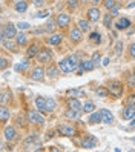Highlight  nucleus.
<instances>
[{"label": "nucleus", "mask_w": 135, "mask_h": 152, "mask_svg": "<svg viewBox=\"0 0 135 152\" xmlns=\"http://www.w3.org/2000/svg\"><path fill=\"white\" fill-rule=\"evenodd\" d=\"M15 35H17V31H15V26H14L12 23H6V25H3V26H2L0 39H5V37L12 39V37H15Z\"/></svg>", "instance_id": "1"}, {"label": "nucleus", "mask_w": 135, "mask_h": 152, "mask_svg": "<svg viewBox=\"0 0 135 152\" xmlns=\"http://www.w3.org/2000/svg\"><path fill=\"white\" fill-rule=\"evenodd\" d=\"M107 91H109V94L111 95H114V97H121V94H123V85H121V82H111L109 83V86H107Z\"/></svg>", "instance_id": "2"}, {"label": "nucleus", "mask_w": 135, "mask_h": 152, "mask_svg": "<svg viewBox=\"0 0 135 152\" xmlns=\"http://www.w3.org/2000/svg\"><path fill=\"white\" fill-rule=\"evenodd\" d=\"M28 121H31V123H37V124H43V123H45V117L42 115L40 111H37V109H31V111L28 112Z\"/></svg>", "instance_id": "3"}, {"label": "nucleus", "mask_w": 135, "mask_h": 152, "mask_svg": "<svg viewBox=\"0 0 135 152\" xmlns=\"http://www.w3.org/2000/svg\"><path fill=\"white\" fill-rule=\"evenodd\" d=\"M58 69H60V72H63V74H71L75 68L72 66V63H71L69 57H66V58H63L58 63Z\"/></svg>", "instance_id": "4"}, {"label": "nucleus", "mask_w": 135, "mask_h": 152, "mask_svg": "<svg viewBox=\"0 0 135 152\" xmlns=\"http://www.w3.org/2000/svg\"><path fill=\"white\" fill-rule=\"evenodd\" d=\"M95 68V63L92 60H82L78 65V74L82 75L83 72H88V71H92Z\"/></svg>", "instance_id": "5"}, {"label": "nucleus", "mask_w": 135, "mask_h": 152, "mask_svg": "<svg viewBox=\"0 0 135 152\" xmlns=\"http://www.w3.org/2000/svg\"><path fill=\"white\" fill-rule=\"evenodd\" d=\"M37 60L40 61V63H48V61L52 60V54H51V51L48 48H43L39 51V54H37Z\"/></svg>", "instance_id": "6"}, {"label": "nucleus", "mask_w": 135, "mask_h": 152, "mask_svg": "<svg viewBox=\"0 0 135 152\" xmlns=\"http://www.w3.org/2000/svg\"><path fill=\"white\" fill-rule=\"evenodd\" d=\"M121 117L124 120H132L135 117V103H131V104L126 106V108L123 109V112H121Z\"/></svg>", "instance_id": "7"}, {"label": "nucleus", "mask_w": 135, "mask_h": 152, "mask_svg": "<svg viewBox=\"0 0 135 152\" xmlns=\"http://www.w3.org/2000/svg\"><path fill=\"white\" fill-rule=\"evenodd\" d=\"M57 131L60 135H65V137H74L75 135V129L72 126H69V124H61V126H58Z\"/></svg>", "instance_id": "8"}, {"label": "nucleus", "mask_w": 135, "mask_h": 152, "mask_svg": "<svg viewBox=\"0 0 135 152\" xmlns=\"http://www.w3.org/2000/svg\"><path fill=\"white\" fill-rule=\"evenodd\" d=\"M97 143H98V140H97L94 135H86V137L83 138V141H82V148H85V149H92V148L97 146Z\"/></svg>", "instance_id": "9"}, {"label": "nucleus", "mask_w": 135, "mask_h": 152, "mask_svg": "<svg viewBox=\"0 0 135 152\" xmlns=\"http://www.w3.org/2000/svg\"><path fill=\"white\" fill-rule=\"evenodd\" d=\"M43 78H45V71L43 68L37 66V68H34L31 71V80H35V82H43Z\"/></svg>", "instance_id": "10"}, {"label": "nucleus", "mask_w": 135, "mask_h": 152, "mask_svg": "<svg viewBox=\"0 0 135 152\" xmlns=\"http://www.w3.org/2000/svg\"><path fill=\"white\" fill-rule=\"evenodd\" d=\"M88 19H89V22L97 23V22H98V19H100V10H98L97 6L89 8V11H88Z\"/></svg>", "instance_id": "11"}, {"label": "nucleus", "mask_w": 135, "mask_h": 152, "mask_svg": "<svg viewBox=\"0 0 135 152\" xmlns=\"http://www.w3.org/2000/svg\"><path fill=\"white\" fill-rule=\"evenodd\" d=\"M69 37H71V42L72 43H78L80 40L83 39V31L80 28H72L69 32Z\"/></svg>", "instance_id": "12"}, {"label": "nucleus", "mask_w": 135, "mask_h": 152, "mask_svg": "<svg viewBox=\"0 0 135 152\" xmlns=\"http://www.w3.org/2000/svg\"><path fill=\"white\" fill-rule=\"evenodd\" d=\"M131 26H132V23H131V20L128 19V17H121V19H118V22H117L115 28L120 29V31H124V29H129Z\"/></svg>", "instance_id": "13"}, {"label": "nucleus", "mask_w": 135, "mask_h": 152, "mask_svg": "<svg viewBox=\"0 0 135 152\" xmlns=\"http://www.w3.org/2000/svg\"><path fill=\"white\" fill-rule=\"evenodd\" d=\"M71 23V17L66 15V14H58L57 19H55V25L57 26H61V28H66V26Z\"/></svg>", "instance_id": "14"}, {"label": "nucleus", "mask_w": 135, "mask_h": 152, "mask_svg": "<svg viewBox=\"0 0 135 152\" xmlns=\"http://www.w3.org/2000/svg\"><path fill=\"white\" fill-rule=\"evenodd\" d=\"M101 123H106V124H111L114 123V115L111 111H107V109H101Z\"/></svg>", "instance_id": "15"}, {"label": "nucleus", "mask_w": 135, "mask_h": 152, "mask_svg": "<svg viewBox=\"0 0 135 152\" xmlns=\"http://www.w3.org/2000/svg\"><path fill=\"white\" fill-rule=\"evenodd\" d=\"M35 106L40 112H48L46 111V98L45 97H37L35 98Z\"/></svg>", "instance_id": "16"}, {"label": "nucleus", "mask_w": 135, "mask_h": 152, "mask_svg": "<svg viewBox=\"0 0 135 152\" xmlns=\"http://www.w3.org/2000/svg\"><path fill=\"white\" fill-rule=\"evenodd\" d=\"M68 106L71 109H75V111H82L83 109V104L80 103L77 98H68Z\"/></svg>", "instance_id": "17"}, {"label": "nucleus", "mask_w": 135, "mask_h": 152, "mask_svg": "<svg viewBox=\"0 0 135 152\" xmlns=\"http://www.w3.org/2000/svg\"><path fill=\"white\" fill-rule=\"evenodd\" d=\"M9 109L5 108V104H2V108H0V121L2 123H6L8 120H9Z\"/></svg>", "instance_id": "18"}, {"label": "nucleus", "mask_w": 135, "mask_h": 152, "mask_svg": "<svg viewBox=\"0 0 135 152\" xmlns=\"http://www.w3.org/2000/svg\"><path fill=\"white\" fill-rule=\"evenodd\" d=\"M3 132H5V138L6 140H14L17 137V132H15V129L12 126H6Z\"/></svg>", "instance_id": "19"}, {"label": "nucleus", "mask_w": 135, "mask_h": 152, "mask_svg": "<svg viewBox=\"0 0 135 152\" xmlns=\"http://www.w3.org/2000/svg\"><path fill=\"white\" fill-rule=\"evenodd\" d=\"M83 111H75V109H68L66 112H65V117L66 118H72V120H77V118H80V114H82Z\"/></svg>", "instance_id": "20"}, {"label": "nucleus", "mask_w": 135, "mask_h": 152, "mask_svg": "<svg viewBox=\"0 0 135 152\" xmlns=\"http://www.w3.org/2000/svg\"><path fill=\"white\" fill-rule=\"evenodd\" d=\"M61 40H63V37H61V34H52V35H49L48 37V43L49 45H60L61 43Z\"/></svg>", "instance_id": "21"}, {"label": "nucleus", "mask_w": 135, "mask_h": 152, "mask_svg": "<svg viewBox=\"0 0 135 152\" xmlns=\"http://www.w3.org/2000/svg\"><path fill=\"white\" fill-rule=\"evenodd\" d=\"M0 40H2V45L5 46V49H8V51H15V43H14L11 39L5 37V39H0Z\"/></svg>", "instance_id": "22"}, {"label": "nucleus", "mask_w": 135, "mask_h": 152, "mask_svg": "<svg viewBox=\"0 0 135 152\" xmlns=\"http://www.w3.org/2000/svg\"><path fill=\"white\" fill-rule=\"evenodd\" d=\"M39 45L37 43H32L31 46L28 48V57L31 58V57H37V54H39Z\"/></svg>", "instance_id": "23"}, {"label": "nucleus", "mask_w": 135, "mask_h": 152, "mask_svg": "<svg viewBox=\"0 0 135 152\" xmlns=\"http://www.w3.org/2000/svg\"><path fill=\"white\" fill-rule=\"evenodd\" d=\"M46 74H48V77H51V78H57L58 74H60V69L55 68V66H49V68L46 69Z\"/></svg>", "instance_id": "24"}, {"label": "nucleus", "mask_w": 135, "mask_h": 152, "mask_svg": "<svg viewBox=\"0 0 135 152\" xmlns=\"http://www.w3.org/2000/svg\"><path fill=\"white\" fill-rule=\"evenodd\" d=\"M89 123L95 124V123H101V112H92L89 117Z\"/></svg>", "instance_id": "25"}, {"label": "nucleus", "mask_w": 135, "mask_h": 152, "mask_svg": "<svg viewBox=\"0 0 135 152\" xmlns=\"http://www.w3.org/2000/svg\"><path fill=\"white\" fill-rule=\"evenodd\" d=\"M15 40H17V45L19 46H23V45H26V42H28V39H26V34L25 32H20L15 35Z\"/></svg>", "instance_id": "26"}, {"label": "nucleus", "mask_w": 135, "mask_h": 152, "mask_svg": "<svg viewBox=\"0 0 135 152\" xmlns=\"http://www.w3.org/2000/svg\"><path fill=\"white\" fill-rule=\"evenodd\" d=\"M28 68H29V61L28 60H23L22 63H19V65L15 66V72H22V71H26Z\"/></svg>", "instance_id": "27"}, {"label": "nucleus", "mask_w": 135, "mask_h": 152, "mask_svg": "<svg viewBox=\"0 0 135 152\" xmlns=\"http://www.w3.org/2000/svg\"><path fill=\"white\" fill-rule=\"evenodd\" d=\"M89 40H91L92 43H100L101 42V34L98 31H94L91 35H89Z\"/></svg>", "instance_id": "28"}, {"label": "nucleus", "mask_w": 135, "mask_h": 152, "mask_svg": "<svg viewBox=\"0 0 135 152\" xmlns=\"http://www.w3.org/2000/svg\"><path fill=\"white\" fill-rule=\"evenodd\" d=\"M54 109H55V100L51 98V97H48L46 98V111L48 112H52Z\"/></svg>", "instance_id": "29"}, {"label": "nucleus", "mask_w": 135, "mask_h": 152, "mask_svg": "<svg viewBox=\"0 0 135 152\" xmlns=\"http://www.w3.org/2000/svg\"><path fill=\"white\" fill-rule=\"evenodd\" d=\"M26 10H28V3H26L25 0H23V2L15 3V11H17V12H25Z\"/></svg>", "instance_id": "30"}, {"label": "nucleus", "mask_w": 135, "mask_h": 152, "mask_svg": "<svg viewBox=\"0 0 135 152\" xmlns=\"http://www.w3.org/2000/svg\"><path fill=\"white\" fill-rule=\"evenodd\" d=\"M94 109H95V104H94V102H86L85 104H83V112H94Z\"/></svg>", "instance_id": "31"}, {"label": "nucleus", "mask_w": 135, "mask_h": 152, "mask_svg": "<svg viewBox=\"0 0 135 152\" xmlns=\"http://www.w3.org/2000/svg\"><path fill=\"white\" fill-rule=\"evenodd\" d=\"M95 94H97V97H106L107 94H109V91H107V88H103V86H100V88H97V91H95Z\"/></svg>", "instance_id": "32"}, {"label": "nucleus", "mask_w": 135, "mask_h": 152, "mask_svg": "<svg viewBox=\"0 0 135 152\" xmlns=\"http://www.w3.org/2000/svg\"><path fill=\"white\" fill-rule=\"evenodd\" d=\"M103 25L106 26V28H111L112 26V15H104V19H103Z\"/></svg>", "instance_id": "33"}, {"label": "nucleus", "mask_w": 135, "mask_h": 152, "mask_svg": "<svg viewBox=\"0 0 135 152\" xmlns=\"http://www.w3.org/2000/svg\"><path fill=\"white\" fill-rule=\"evenodd\" d=\"M78 28L82 29V31H89V23L86 20H80L78 22Z\"/></svg>", "instance_id": "34"}, {"label": "nucleus", "mask_w": 135, "mask_h": 152, "mask_svg": "<svg viewBox=\"0 0 135 152\" xmlns=\"http://www.w3.org/2000/svg\"><path fill=\"white\" fill-rule=\"evenodd\" d=\"M35 140H37V134H35V135H31L29 138H26V140H25V143H23V145H25L26 148H28L29 145H32V143H34Z\"/></svg>", "instance_id": "35"}, {"label": "nucleus", "mask_w": 135, "mask_h": 152, "mask_svg": "<svg viewBox=\"0 0 135 152\" xmlns=\"http://www.w3.org/2000/svg\"><path fill=\"white\" fill-rule=\"evenodd\" d=\"M54 28H55V25H54V22H46V25H45V29H46L48 32H54Z\"/></svg>", "instance_id": "36"}, {"label": "nucleus", "mask_w": 135, "mask_h": 152, "mask_svg": "<svg viewBox=\"0 0 135 152\" xmlns=\"http://www.w3.org/2000/svg\"><path fill=\"white\" fill-rule=\"evenodd\" d=\"M100 58H101V54H100V52H94V54H92V61H94V63L95 65H98V63H100Z\"/></svg>", "instance_id": "37"}, {"label": "nucleus", "mask_w": 135, "mask_h": 152, "mask_svg": "<svg viewBox=\"0 0 135 152\" xmlns=\"http://www.w3.org/2000/svg\"><path fill=\"white\" fill-rule=\"evenodd\" d=\"M103 5L106 10H111V8L115 5V0H103Z\"/></svg>", "instance_id": "38"}, {"label": "nucleus", "mask_w": 135, "mask_h": 152, "mask_svg": "<svg viewBox=\"0 0 135 152\" xmlns=\"http://www.w3.org/2000/svg\"><path fill=\"white\" fill-rule=\"evenodd\" d=\"M8 98H9V92H8V91H3V92H2V98H0V103L5 104V103L8 102Z\"/></svg>", "instance_id": "39"}, {"label": "nucleus", "mask_w": 135, "mask_h": 152, "mask_svg": "<svg viewBox=\"0 0 135 152\" xmlns=\"http://www.w3.org/2000/svg\"><path fill=\"white\" fill-rule=\"evenodd\" d=\"M17 28L25 31V29H29V23H26V22H19L17 23Z\"/></svg>", "instance_id": "40"}, {"label": "nucleus", "mask_w": 135, "mask_h": 152, "mask_svg": "<svg viewBox=\"0 0 135 152\" xmlns=\"http://www.w3.org/2000/svg\"><path fill=\"white\" fill-rule=\"evenodd\" d=\"M109 11H111V15H112V17L117 15V14H118V11H120V5H114Z\"/></svg>", "instance_id": "41"}, {"label": "nucleus", "mask_w": 135, "mask_h": 152, "mask_svg": "<svg viewBox=\"0 0 135 152\" xmlns=\"http://www.w3.org/2000/svg\"><path fill=\"white\" fill-rule=\"evenodd\" d=\"M49 15V11H42V12H37L34 14V17H37V19H45V17Z\"/></svg>", "instance_id": "42"}, {"label": "nucleus", "mask_w": 135, "mask_h": 152, "mask_svg": "<svg viewBox=\"0 0 135 152\" xmlns=\"http://www.w3.org/2000/svg\"><path fill=\"white\" fill-rule=\"evenodd\" d=\"M8 63H9V61H8V58H2V61H0V69H2V71H5L6 68H8Z\"/></svg>", "instance_id": "43"}, {"label": "nucleus", "mask_w": 135, "mask_h": 152, "mask_svg": "<svg viewBox=\"0 0 135 152\" xmlns=\"http://www.w3.org/2000/svg\"><path fill=\"white\" fill-rule=\"evenodd\" d=\"M121 52H123V43L118 42L115 45V54H121Z\"/></svg>", "instance_id": "44"}, {"label": "nucleus", "mask_w": 135, "mask_h": 152, "mask_svg": "<svg viewBox=\"0 0 135 152\" xmlns=\"http://www.w3.org/2000/svg\"><path fill=\"white\" fill-rule=\"evenodd\" d=\"M128 85H129L131 88H135V74L128 77Z\"/></svg>", "instance_id": "45"}, {"label": "nucleus", "mask_w": 135, "mask_h": 152, "mask_svg": "<svg viewBox=\"0 0 135 152\" xmlns=\"http://www.w3.org/2000/svg\"><path fill=\"white\" fill-rule=\"evenodd\" d=\"M129 56H131L132 58H135V42L131 45V48H129Z\"/></svg>", "instance_id": "46"}, {"label": "nucleus", "mask_w": 135, "mask_h": 152, "mask_svg": "<svg viewBox=\"0 0 135 152\" xmlns=\"http://www.w3.org/2000/svg\"><path fill=\"white\" fill-rule=\"evenodd\" d=\"M66 2L69 3V6H72V8H77V5H78V0H66Z\"/></svg>", "instance_id": "47"}, {"label": "nucleus", "mask_w": 135, "mask_h": 152, "mask_svg": "<svg viewBox=\"0 0 135 152\" xmlns=\"http://www.w3.org/2000/svg\"><path fill=\"white\" fill-rule=\"evenodd\" d=\"M34 2V5L37 6V8H40V6H43V3H45V0H32Z\"/></svg>", "instance_id": "48"}, {"label": "nucleus", "mask_w": 135, "mask_h": 152, "mask_svg": "<svg viewBox=\"0 0 135 152\" xmlns=\"http://www.w3.org/2000/svg\"><path fill=\"white\" fill-rule=\"evenodd\" d=\"M43 32H46V29H45V28H37V29H34V34H43Z\"/></svg>", "instance_id": "49"}, {"label": "nucleus", "mask_w": 135, "mask_h": 152, "mask_svg": "<svg viewBox=\"0 0 135 152\" xmlns=\"http://www.w3.org/2000/svg\"><path fill=\"white\" fill-rule=\"evenodd\" d=\"M131 103H135V94L129 95V98H128V104H131Z\"/></svg>", "instance_id": "50"}, {"label": "nucleus", "mask_w": 135, "mask_h": 152, "mask_svg": "<svg viewBox=\"0 0 135 152\" xmlns=\"http://www.w3.org/2000/svg\"><path fill=\"white\" fill-rule=\"evenodd\" d=\"M107 65H109V57L103 58V66H107Z\"/></svg>", "instance_id": "51"}, {"label": "nucleus", "mask_w": 135, "mask_h": 152, "mask_svg": "<svg viewBox=\"0 0 135 152\" xmlns=\"http://www.w3.org/2000/svg\"><path fill=\"white\" fill-rule=\"evenodd\" d=\"M135 32V26H134V28H129V31H128V34L131 35V34H134Z\"/></svg>", "instance_id": "52"}, {"label": "nucleus", "mask_w": 135, "mask_h": 152, "mask_svg": "<svg viewBox=\"0 0 135 152\" xmlns=\"http://www.w3.org/2000/svg\"><path fill=\"white\" fill-rule=\"evenodd\" d=\"M135 6V2H131V3H128V8H134Z\"/></svg>", "instance_id": "53"}, {"label": "nucleus", "mask_w": 135, "mask_h": 152, "mask_svg": "<svg viewBox=\"0 0 135 152\" xmlns=\"http://www.w3.org/2000/svg\"><path fill=\"white\" fill-rule=\"evenodd\" d=\"M91 2H92L94 5H98V3H100V2H101V0H91Z\"/></svg>", "instance_id": "54"}, {"label": "nucleus", "mask_w": 135, "mask_h": 152, "mask_svg": "<svg viewBox=\"0 0 135 152\" xmlns=\"http://www.w3.org/2000/svg\"><path fill=\"white\" fill-rule=\"evenodd\" d=\"M78 2H82V3H86V2H89V0H78Z\"/></svg>", "instance_id": "55"}, {"label": "nucleus", "mask_w": 135, "mask_h": 152, "mask_svg": "<svg viewBox=\"0 0 135 152\" xmlns=\"http://www.w3.org/2000/svg\"><path fill=\"white\" fill-rule=\"evenodd\" d=\"M12 2H15V3H19V2H23V0H12Z\"/></svg>", "instance_id": "56"}, {"label": "nucleus", "mask_w": 135, "mask_h": 152, "mask_svg": "<svg viewBox=\"0 0 135 152\" xmlns=\"http://www.w3.org/2000/svg\"><path fill=\"white\" fill-rule=\"evenodd\" d=\"M134 74H135V68H134Z\"/></svg>", "instance_id": "57"}]
</instances>
